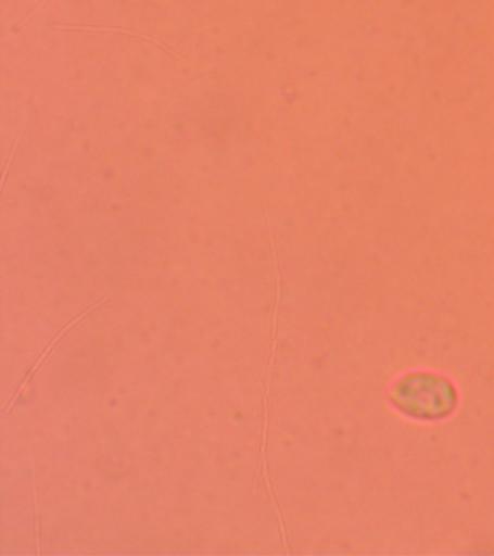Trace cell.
Masks as SVG:
<instances>
[{
	"label": "cell",
	"instance_id": "1",
	"mask_svg": "<svg viewBox=\"0 0 494 556\" xmlns=\"http://www.w3.org/2000/svg\"><path fill=\"white\" fill-rule=\"evenodd\" d=\"M406 387L414 390L411 395H403L398 399L402 408L409 412L410 415L438 417L448 412V407H453L454 393L449 391L445 381H436V378L422 377L420 380L409 378V382H403Z\"/></svg>",
	"mask_w": 494,
	"mask_h": 556
},
{
	"label": "cell",
	"instance_id": "2",
	"mask_svg": "<svg viewBox=\"0 0 494 556\" xmlns=\"http://www.w3.org/2000/svg\"><path fill=\"white\" fill-rule=\"evenodd\" d=\"M92 311H94V307H90L85 313H81L80 316H77L75 320H73V321H71V324L66 325V328H64L62 330V332H60L58 334V337H55L53 339V341L50 342V345L46 348L45 352H42V354L40 355V358H38L37 363L34 364V367L31 368V374H29V376L27 378H25V381L23 382V384H21L20 390L16 391L15 397H14V400H12V402L10 404V410H11L12 407H14V404L16 403V400L20 399V395H21V393H23V390L25 389V387H27L29 384V381H31V378H33L34 374H36L38 367H40L42 361H45L46 356L49 355L51 351H53V348H54L55 343H58L60 341V339L63 338V334L67 333L68 329H72L73 326H75L77 324V321H79L80 319H84V317L88 316L89 312H92Z\"/></svg>",
	"mask_w": 494,
	"mask_h": 556
}]
</instances>
